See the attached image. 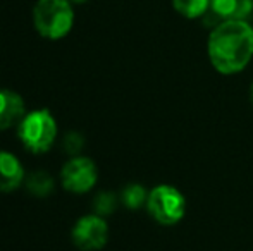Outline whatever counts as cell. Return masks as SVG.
Segmentation results:
<instances>
[{"label": "cell", "mask_w": 253, "mask_h": 251, "mask_svg": "<svg viewBox=\"0 0 253 251\" xmlns=\"http://www.w3.org/2000/svg\"><path fill=\"white\" fill-rule=\"evenodd\" d=\"M98 179V171L93 160L86 157H71L60 171V184L69 193L84 194L93 189Z\"/></svg>", "instance_id": "5"}, {"label": "cell", "mask_w": 253, "mask_h": 251, "mask_svg": "<svg viewBox=\"0 0 253 251\" xmlns=\"http://www.w3.org/2000/svg\"><path fill=\"white\" fill-rule=\"evenodd\" d=\"M172 7L186 19H198L210 10V0H172Z\"/></svg>", "instance_id": "11"}, {"label": "cell", "mask_w": 253, "mask_h": 251, "mask_svg": "<svg viewBox=\"0 0 253 251\" xmlns=\"http://www.w3.org/2000/svg\"><path fill=\"white\" fill-rule=\"evenodd\" d=\"M207 54L217 72H241L253 57V28L245 19L220 21L209 35Z\"/></svg>", "instance_id": "1"}, {"label": "cell", "mask_w": 253, "mask_h": 251, "mask_svg": "<svg viewBox=\"0 0 253 251\" xmlns=\"http://www.w3.org/2000/svg\"><path fill=\"white\" fill-rule=\"evenodd\" d=\"M253 10V0H210V12L220 21L247 19Z\"/></svg>", "instance_id": "9"}, {"label": "cell", "mask_w": 253, "mask_h": 251, "mask_svg": "<svg viewBox=\"0 0 253 251\" xmlns=\"http://www.w3.org/2000/svg\"><path fill=\"white\" fill-rule=\"evenodd\" d=\"M24 186L33 196L47 198L53 191V178L47 171H35L26 176Z\"/></svg>", "instance_id": "10"}, {"label": "cell", "mask_w": 253, "mask_h": 251, "mask_svg": "<svg viewBox=\"0 0 253 251\" xmlns=\"http://www.w3.org/2000/svg\"><path fill=\"white\" fill-rule=\"evenodd\" d=\"M71 2H73V3H86L88 0H71Z\"/></svg>", "instance_id": "15"}, {"label": "cell", "mask_w": 253, "mask_h": 251, "mask_svg": "<svg viewBox=\"0 0 253 251\" xmlns=\"http://www.w3.org/2000/svg\"><path fill=\"white\" fill-rule=\"evenodd\" d=\"M117 207V196L110 191H102L95 196L93 200V208L95 214L100 215V217H107L110 215Z\"/></svg>", "instance_id": "13"}, {"label": "cell", "mask_w": 253, "mask_h": 251, "mask_svg": "<svg viewBox=\"0 0 253 251\" xmlns=\"http://www.w3.org/2000/svg\"><path fill=\"white\" fill-rule=\"evenodd\" d=\"M147 210L153 220L162 225H174L183 220L186 200L183 193L169 184H160L148 193Z\"/></svg>", "instance_id": "4"}, {"label": "cell", "mask_w": 253, "mask_h": 251, "mask_svg": "<svg viewBox=\"0 0 253 251\" xmlns=\"http://www.w3.org/2000/svg\"><path fill=\"white\" fill-rule=\"evenodd\" d=\"M73 243L81 251H98L109 241V225L97 214L78 218L71 232Z\"/></svg>", "instance_id": "6"}, {"label": "cell", "mask_w": 253, "mask_h": 251, "mask_svg": "<svg viewBox=\"0 0 253 251\" xmlns=\"http://www.w3.org/2000/svg\"><path fill=\"white\" fill-rule=\"evenodd\" d=\"M17 138L30 153H45L57 138V121L48 108L26 112L17 124Z\"/></svg>", "instance_id": "3"}, {"label": "cell", "mask_w": 253, "mask_h": 251, "mask_svg": "<svg viewBox=\"0 0 253 251\" xmlns=\"http://www.w3.org/2000/svg\"><path fill=\"white\" fill-rule=\"evenodd\" d=\"M74 3L71 0H37L31 12L37 33L45 40H62L74 26Z\"/></svg>", "instance_id": "2"}, {"label": "cell", "mask_w": 253, "mask_h": 251, "mask_svg": "<svg viewBox=\"0 0 253 251\" xmlns=\"http://www.w3.org/2000/svg\"><path fill=\"white\" fill-rule=\"evenodd\" d=\"M252 100H253V83H252Z\"/></svg>", "instance_id": "16"}, {"label": "cell", "mask_w": 253, "mask_h": 251, "mask_svg": "<svg viewBox=\"0 0 253 251\" xmlns=\"http://www.w3.org/2000/svg\"><path fill=\"white\" fill-rule=\"evenodd\" d=\"M24 167L10 151L0 150V193H12L24 182Z\"/></svg>", "instance_id": "8"}, {"label": "cell", "mask_w": 253, "mask_h": 251, "mask_svg": "<svg viewBox=\"0 0 253 251\" xmlns=\"http://www.w3.org/2000/svg\"><path fill=\"white\" fill-rule=\"evenodd\" d=\"M147 200H148L147 189L141 184H138V182L127 184L126 188L123 189V193H121V201H123L124 207L129 208V210H138V208H141L143 205H147Z\"/></svg>", "instance_id": "12"}, {"label": "cell", "mask_w": 253, "mask_h": 251, "mask_svg": "<svg viewBox=\"0 0 253 251\" xmlns=\"http://www.w3.org/2000/svg\"><path fill=\"white\" fill-rule=\"evenodd\" d=\"M83 146H84V138L80 133H76V131H71V133H67L64 136L62 148L71 157H78L81 153V150H83Z\"/></svg>", "instance_id": "14"}, {"label": "cell", "mask_w": 253, "mask_h": 251, "mask_svg": "<svg viewBox=\"0 0 253 251\" xmlns=\"http://www.w3.org/2000/svg\"><path fill=\"white\" fill-rule=\"evenodd\" d=\"M26 115L24 98L12 90H0V131L14 127Z\"/></svg>", "instance_id": "7"}]
</instances>
